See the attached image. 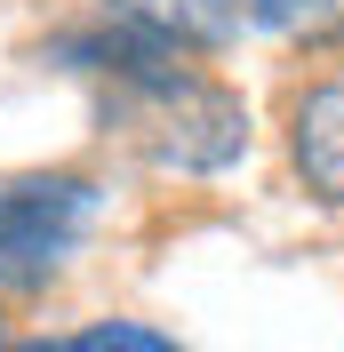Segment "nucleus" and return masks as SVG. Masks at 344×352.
<instances>
[{
  "label": "nucleus",
  "instance_id": "1",
  "mask_svg": "<svg viewBox=\"0 0 344 352\" xmlns=\"http://www.w3.org/2000/svg\"><path fill=\"white\" fill-rule=\"evenodd\" d=\"M65 56H80V72L105 80V112L152 168L176 176H216L248 153V104L240 88H224L208 65H193V48H169L112 16L105 32L65 41Z\"/></svg>",
  "mask_w": 344,
  "mask_h": 352
},
{
  "label": "nucleus",
  "instance_id": "6",
  "mask_svg": "<svg viewBox=\"0 0 344 352\" xmlns=\"http://www.w3.org/2000/svg\"><path fill=\"white\" fill-rule=\"evenodd\" d=\"M65 352H184V344L160 336V329H144V320H88Z\"/></svg>",
  "mask_w": 344,
  "mask_h": 352
},
{
  "label": "nucleus",
  "instance_id": "3",
  "mask_svg": "<svg viewBox=\"0 0 344 352\" xmlns=\"http://www.w3.org/2000/svg\"><path fill=\"white\" fill-rule=\"evenodd\" d=\"M288 160H297L304 192L344 208V80H321L288 104Z\"/></svg>",
  "mask_w": 344,
  "mask_h": 352
},
{
  "label": "nucleus",
  "instance_id": "5",
  "mask_svg": "<svg viewBox=\"0 0 344 352\" xmlns=\"http://www.w3.org/2000/svg\"><path fill=\"white\" fill-rule=\"evenodd\" d=\"M248 16L288 41H344V0H248Z\"/></svg>",
  "mask_w": 344,
  "mask_h": 352
},
{
  "label": "nucleus",
  "instance_id": "4",
  "mask_svg": "<svg viewBox=\"0 0 344 352\" xmlns=\"http://www.w3.org/2000/svg\"><path fill=\"white\" fill-rule=\"evenodd\" d=\"M105 8L120 24H136V32H152V41H169V48H216L248 16V0H105Z\"/></svg>",
  "mask_w": 344,
  "mask_h": 352
},
{
  "label": "nucleus",
  "instance_id": "7",
  "mask_svg": "<svg viewBox=\"0 0 344 352\" xmlns=\"http://www.w3.org/2000/svg\"><path fill=\"white\" fill-rule=\"evenodd\" d=\"M24 352H41V344H24Z\"/></svg>",
  "mask_w": 344,
  "mask_h": 352
},
{
  "label": "nucleus",
  "instance_id": "2",
  "mask_svg": "<svg viewBox=\"0 0 344 352\" xmlns=\"http://www.w3.org/2000/svg\"><path fill=\"white\" fill-rule=\"evenodd\" d=\"M88 217H96V184L80 168H41L0 184V288H48L65 272V256L80 248Z\"/></svg>",
  "mask_w": 344,
  "mask_h": 352
}]
</instances>
